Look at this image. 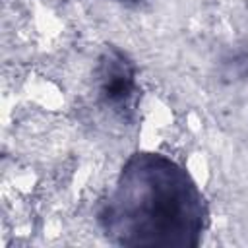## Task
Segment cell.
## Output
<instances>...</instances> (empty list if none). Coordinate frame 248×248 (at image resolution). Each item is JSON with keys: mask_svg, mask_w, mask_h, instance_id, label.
<instances>
[{"mask_svg": "<svg viewBox=\"0 0 248 248\" xmlns=\"http://www.w3.org/2000/svg\"><path fill=\"white\" fill-rule=\"evenodd\" d=\"M97 87L101 99L114 110H128L138 93L134 62L116 46H107L97 66Z\"/></svg>", "mask_w": 248, "mask_h": 248, "instance_id": "cell-2", "label": "cell"}, {"mask_svg": "<svg viewBox=\"0 0 248 248\" xmlns=\"http://www.w3.org/2000/svg\"><path fill=\"white\" fill-rule=\"evenodd\" d=\"M120 2H130V4H140V2H145V0H120Z\"/></svg>", "mask_w": 248, "mask_h": 248, "instance_id": "cell-4", "label": "cell"}, {"mask_svg": "<svg viewBox=\"0 0 248 248\" xmlns=\"http://www.w3.org/2000/svg\"><path fill=\"white\" fill-rule=\"evenodd\" d=\"M205 203L196 182L159 153H136L124 165L101 223L122 246H198Z\"/></svg>", "mask_w": 248, "mask_h": 248, "instance_id": "cell-1", "label": "cell"}, {"mask_svg": "<svg viewBox=\"0 0 248 248\" xmlns=\"http://www.w3.org/2000/svg\"><path fill=\"white\" fill-rule=\"evenodd\" d=\"M248 76V52H240L225 66V78L229 79H242Z\"/></svg>", "mask_w": 248, "mask_h": 248, "instance_id": "cell-3", "label": "cell"}]
</instances>
